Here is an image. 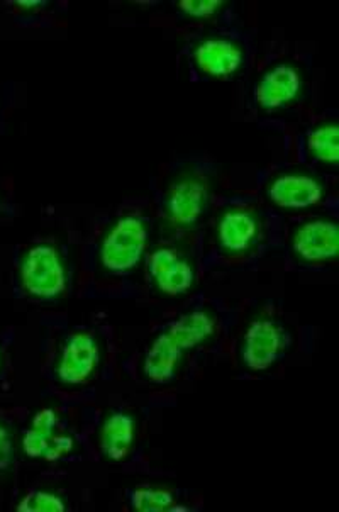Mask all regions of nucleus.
Returning a JSON list of instances; mask_svg holds the SVG:
<instances>
[{"label": "nucleus", "instance_id": "f257e3e1", "mask_svg": "<svg viewBox=\"0 0 339 512\" xmlns=\"http://www.w3.org/2000/svg\"><path fill=\"white\" fill-rule=\"evenodd\" d=\"M216 318L204 309L173 319L156 334L143 357V377L156 385L170 384L177 377L185 353L206 343L216 331Z\"/></svg>", "mask_w": 339, "mask_h": 512}, {"label": "nucleus", "instance_id": "f03ea898", "mask_svg": "<svg viewBox=\"0 0 339 512\" xmlns=\"http://www.w3.org/2000/svg\"><path fill=\"white\" fill-rule=\"evenodd\" d=\"M148 241L150 226L141 216L128 214L117 219L99 248L102 268L114 275L131 272L143 260Z\"/></svg>", "mask_w": 339, "mask_h": 512}, {"label": "nucleus", "instance_id": "7ed1b4c3", "mask_svg": "<svg viewBox=\"0 0 339 512\" xmlns=\"http://www.w3.org/2000/svg\"><path fill=\"white\" fill-rule=\"evenodd\" d=\"M21 285L38 299H55L67 290V265L55 246H33L21 263Z\"/></svg>", "mask_w": 339, "mask_h": 512}, {"label": "nucleus", "instance_id": "20e7f679", "mask_svg": "<svg viewBox=\"0 0 339 512\" xmlns=\"http://www.w3.org/2000/svg\"><path fill=\"white\" fill-rule=\"evenodd\" d=\"M209 204V185L199 175H182L167 190L163 211L172 228L190 229L201 221Z\"/></svg>", "mask_w": 339, "mask_h": 512}, {"label": "nucleus", "instance_id": "39448f33", "mask_svg": "<svg viewBox=\"0 0 339 512\" xmlns=\"http://www.w3.org/2000/svg\"><path fill=\"white\" fill-rule=\"evenodd\" d=\"M287 348V333L272 319H256L241 340V362L253 372H265L278 362Z\"/></svg>", "mask_w": 339, "mask_h": 512}, {"label": "nucleus", "instance_id": "423d86ee", "mask_svg": "<svg viewBox=\"0 0 339 512\" xmlns=\"http://www.w3.org/2000/svg\"><path fill=\"white\" fill-rule=\"evenodd\" d=\"M23 450L29 458L56 462L73 450V440L63 431L58 414L46 407L34 416L33 423L24 433Z\"/></svg>", "mask_w": 339, "mask_h": 512}, {"label": "nucleus", "instance_id": "0eeeda50", "mask_svg": "<svg viewBox=\"0 0 339 512\" xmlns=\"http://www.w3.org/2000/svg\"><path fill=\"white\" fill-rule=\"evenodd\" d=\"M101 365V345L92 333H75L63 343L56 379L65 385H82L89 382Z\"/></svg>", "mask_w": 339, "mask_h": 512}, {"label": "nucleus", "instance_id": "6e6552de", "mask_svg": "<svg viewBox=\"0 0 339 512\" xmlns=\"http://www.w3.org/2000/svg\"><path fill=\"white\" fill-rule=\"evenodd\" d=\"M304 89V78L299 68L290 63H277L263 73L256 82L253 99L263 111L275 112L299 99Z\"/></svg>", "mask_w": 339, "mask_h": 512}, {"label": "nucleus", "instance_id": "1a4fd4ad", "mask_svg": "<svg viewBox=\"0 0 339 512\" xmlns=\"http://www.w3.org/2000/svg\"><path fill=\"white\" fill-rule=\"evenodd\" d=\"M148 275L158 292L177 297L195 284V268L187 256L175 248H158L148 256Z\"/></svg>", "mask_w": 339, "mask_h": 512}, {"label": "nucleus", "instance_id": "9d476101", "mask_svg": "<svg viewBox=\"0 0 339 512\" xmlns=\"http://www.w3.org/2000/svg\"><path fill=\"white\" fill-rule=\"evenodd\" d=\"M292 251L302 262H331L339 251L338 224L331 219H311L292 234Z\"/></svg>", "mask_w": 339, "mask_h": 512}, {"label": "nucleus", "instance_id": "9b49d317", "mask_svg": "<svg viewBox=\"0 0 339 512\" xmlns=\"http://www.w3.org/2000/svg\"><path fill=\"white\" fill-rule=\"evenodd\" d=\"M324 185L309 173H282L267 185L268 201L282 209L301 211L321 204Z\"/></svg>", "mask_w": 339, "mask_h": 512}, {"label": "nucleus", "instance_id": "f8f14e48", "mask_svg": "<svg viewBox=\"0 0 339 512\" xmlns=\"http://www.w3.org/2000/svg\"><path fill=\"white\" fill-rule=\"evenodd\" d=\"M192 62L207 77L231 78L243 68L245 50L234 39L214 36L195 46Z\"/></svg>", "mask_w": 339, "mask_h": 512}, {"label": "nucleus", "instance_id": "ddd939ff", "mask_svg": "<svg viewBox=\"0 0 339 512\" xmlns=\"http://www.w3.org/2000/svg\"><path fill=\"white\" fill-rule=\"evenodd\" d=\"M260 231V221L253 212L233 209L224 212L219 219L216 228L217 241L229 255H241L258 243Z\"/></svg>", "mask_w": 339, "mask_h": 512}, {"label": "nucleus", "instance_id": "4468645a", "mask_svg": "<svg viewBox=\"0 0 339 512\" xmlns=\"http://www.w3.org/2000/svg\"><path fill=\"white\" fill-rule=\"evenodd\" d=\"M136 440V421L128 412H112L102 424L99 448L111 462H123L133 450Z\"/></svg>", "mask_w": 339, "mask_h": 512}, {"label": "nucleus", "instance_id": "2eb2a0df", "mask_svg": "<svg viewBox=\"0 0 339 512\" xmlns=\"http://www.w3.org/2000/svg\"><path fill=\"white\" fill-rule=\"evenodd\" d=\"M338 124L323 123L307 133L306 146L309 155L317 162L338 165L339 143Z\"/></svg>", "mask_w": 339, "mask_h": 512}, {"label": "nucleus", "instance_id": "dca6fc26", "mask_svg": "<svg viewBox=\"0 0 339 512\" xmlns=\"http://www.w3.org/2000/svg\"><path fill=\"white\" fill-rule=\"evenodd\" d=\"M175 496L170 490L141 487L129 494V506L138 512H167L180 511L182 507L175 506Z\"/></svg>", "mask_w": 339, "mask_h": 512}, {"label": "nucleus", "instance_id": "f3484780", "mask_svg": "<svg viewBox=\"0 0 339 512\" xmlns=\"http://www.w3.org/2000/svg\"><path fill=\"white\" fill-rule=\"evenodd\" d=\"M17 511L21 512H63L67 511V506L62 497L45 492V490H36L31 492L28 497H24L21 504L17 506Z\"/></svg>", "mask_w": 339, "mask_h": 512}, {"label": "nucleus", "instance_id": "a211bd4d", "mask_svg": "<svg viewBox=\"0 0 339 512\" xmlns=\"http://www.w3.org/2000/svg\"><path fill=\"white\" fill-rule=\"evenodd\" d=\"M177 7L184 16L192 17V19H209L223 11L226 2L223 0H184V2H178Z\"/></svg>", "mask_w": 339, "mask_h": 512}, {"label": "nucleus", "instance_id": "6ab92c4d", "mask_svg": "<svg viewBox=\"0 0 339 512\" xmlns=\"http://www.w3.org/2000/svg\"><path fill=\"white\" fill-rule=\"evenodd\" d=\"M12 457V438L9 429L0 423V467H4L11 462Z\"/></svg>", "mask_w": 339, "mask_h": 512}]
</instances>
